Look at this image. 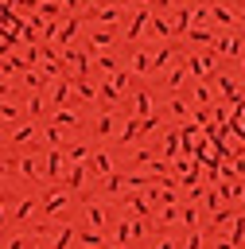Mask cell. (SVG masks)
<instances>
[]
</instances>
